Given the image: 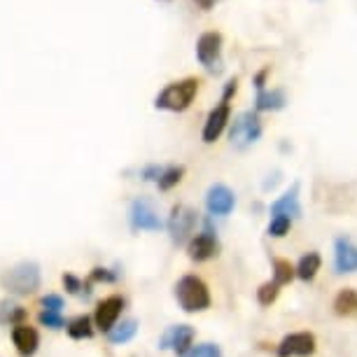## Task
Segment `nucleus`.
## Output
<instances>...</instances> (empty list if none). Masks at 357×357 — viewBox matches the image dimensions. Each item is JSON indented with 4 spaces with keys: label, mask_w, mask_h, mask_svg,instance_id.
<instances>
[{
    "label": "nucleus",
    "mask_w": 357,
    "mask_h": 357,
    "mask_svg": "<svg viewBox=\"0 0 357 357\" xmlns=\"http://www.w3.org/2000/svg\"><path fill=\"white\" fill-rule=\"evenodd\" d=\"M199 84V77H185L178 79V82L166 84L159 91V96L154 98V107L168 112H185L194 103V98H197Z\"/></svg>",
    "instance_id": "nucleus-1"
},
{
    "label": "nucleus",
    "mask_w": 357,
    "mask_h": 357,
    "mask_svg": "<svg viewBox=\"0 0 357 357\" xmlns=\"http://www.w3.org/2000/svg\"><path fill=\"white\" fill-rule=\"evenodd\" d=\"M175 299L185 313H199L211 308V289L199 275H183L175 282Z\"/></svg>",
    "instance_id": "nucleus-2"
},
{
    "label": "nucleus",
    "mask_w": 357,
    "mask_h": 357,
    "mask_svg": "<svg viewBox=\"0 0 357 357\" xmlns=\"http://www.w3.org/2000/svg\"><path fill=\"white\" fill-rule=\"evenodd\" d=\"M0 282H3V287L10 294L17 296L33 294L40 287V266L33 264V261H22V264L12 266L10 271H5Z\"/></svg>",
    "instance_id": "nucleus-3"
},
{
    "label": "nucleus",
    "mask_w": 357,
    "mask_h": 357,
    "mask_svg": "<svg viewBox=\"0 0 357 357\" xmlns=\"http://www.w3.org/2000/svg\"><path fill=\"white\" fill-rule=\"evenodd\" d=\"M199 222V213L194 208L178 204L171 208V215H168V234H171V241L175 245H185L187 241L192 238L194 229H197Z\"/></svg>",
    "instance_id": "nucleus-4"
},
{
    "label": "nucleus",
    "mask_w": 357,
    "mask_h": 357,
    "mask_svg": "<svg viewBox=\"0 0 357 357\" xmlns=\"http://www.w3.org/2000/svg\"><path fill=\"white\" fill-rule=\"evenodd\" d=\"M229 138H231V145H236L238 150H245V147L255 145L261 138V122L259 114L252 110L241 112L238 117L234 119L231 131H229Z\"/></svg>",
    "instance_id": "nucleus-5"
},
{
    "label": "nucleus",
    "mask_w": 357,
    "mask_h": 357,
    "mask_svg": "<svg viewBox=\"0 0 357 357\" xmlns=\"http://www.w3.org/2000/svg\"><path fill=\"white\" fill-rule=\"evenodd\" d=\"M218 252H220L218 234H215V229L211 227V220H206L204 231L187 241V255H190L192 261H208Z\"/></svg>",
    "instance_id": "nucleus-6"
},
{
    "label": "nucleus",
    "mask_w": 357,
    "mask_h": 357,
    "mask_svg": "<svg viewBox=\"0 0 357 357\" xmlns=\"http://www.w3.org/2000/svg\"><path fill=\"white\" fill-rule=\"evenodd\" d=\"M197 59L208 70H220L222 63V36L218 31H208L197 40Z\"/></svg>",
    "instance_id": "nucleus-7"
},
{
    "label": "nucleus",
    "mask_w": 357,
    "mask_h": 357,
    "mask_svg": "<svg viewBox=\"0 0 357 357\" xmlns=\"http://www.w3.org/2000/svg\"><path fill=\"white\" fill-rule=\"evenodd\" d=\"M315 348H318V341L311 332H294L278 343L275 353H278V357H311Z\"/></svg>",
    "instance_id": "nucleus-8"
},
{
    "label": "nucleus",
    "mask_w": 357,
    "mask_h": 357,
    "mask_svg": "<svg viewBox=\"0 0 357 357\" xmlns=\"http://www.w3.org/2000/svg\"><path fill=\"white\" fill-rule=\"evenodd\" d=\"M129 220H131V227L140 229V231H159V229L164 227V222H161L157 211H154L150 201H145V199L133 201L131 211H129Z\"/></svg>",
    "instance_id": "nucleus-9"
},
{
    "label": "nucleus",
    "mask_w": 357,
    "mask_h": 357,
    "mask_svg": "<svg viewBox=\"0 0 357 357\" xmlns=\"http://www.w3.org/2000/svg\"><path fill=\"white\" fill-rule=\"evenodd\" d=\"M229 119H231V105H229L227 100H220V105H215L206 117L204 133H201L204 143H215V140L222 136V131L227 129Z\"/></svg>",
    "instance_id": "nucleus-10"
},
{
    "label": "nucleus",
    "mask_w": 357,
    "mask_h": 357,
    "mask_svg": "<svg viewBox=\"0 0 357 357\" xmlns=\"http://www.w3.org/2000/svg\"><path fill=\"white\" fill-rule=\"evenodd\" d=\"M334 268H336V273L357 271V245L348 236H339V238L334 241Z\"/></svg>",
    "instance_id": "nucleus-11"
},
{
    "label": "nucleus",
    "mask_w": 357,
    "mask_h": 357,
    "mask_svg": "<svg viewBox=\"0 0 357 357\" xmlns=\"http://www.w3.org/2000/svg\"><path fill=\"white\" fill-rule=\"evenodd\" d=\"M192 341H194V327L192 325H175L161 336L159 348L161 350H173V353H178V355H185L187 350L192 348Z\"/></svg>",
    "instance_id": "nucleus-12"
},
{
    "label": "nucleus",
    "mask_w": 357,
    "mask_h": 357,
    "mask_svg": "<svg viewBox=\"0 0 357 357\" xmlns=\"http://www.w3.org/2000/svg\"><path fill=\"white\" fill-rule=\"evenodd\" d=\"M236 206V194L229 190L227 185H213L211 190L206 192V208L211 215H220L225 218L234 211Z\"/></svg>",
    "instance_id": "nucleus-13"
},
{
    "label": "nucleus",
    "mask_w": 357,
    "mask_h": 357,
    "mask_svg": "<svg viewBox=\"0 0 357 357\" xmlns=\"http://www.w3.org/2000/svg\"><path fill=\"white\" fill-rule=\"evenodd\" d=\"M124 308V299L117 294L107 296V299H103L100 304L96 306V313H93V320H96V327L103 329V332H107V329H112V325L117 322L119 313H122Z\"/></svg>",
    "instance_id": "nucleus-14"
},
{
    "label": "nucleus",
    "mask_w": 357,
    "mask_h": 357,
    "mask_svg": "<svg viewBox=\"0 0 357 357\" xmlns=\"http://www.w3.org/2000/svg\"><path fill=\"white\" fill-rule=\"evenodd\" d=\"M12 343H15L17 353L22 357H33L38 353V346H40V336L33 327L24 325V322H19L12 329Z\"/></svg>",
    "instance_id": "nucleus-15"
},
{
    "label": "nucleus",
    "mask_w": 357,
    "mask_h": 357,
    "mask_svg": "<svg viewBox=\"0 0 357 357\" xmlns=\"http://www.w3.org/2000/svg\"><path fill=\"white\" fill-rule=\"evenodd\" d=\"M271 215H287V218H299V215H301L299 185H292L280 199L273 201V204H271Z\"/></svg>",
    "instance_id": "nucleus-16"
},
{
    "label": "nucleus",
    "mask_w": 357,
    "mask_h": 357,
    "mask_svg": "<svg viewBox=\"0 0 357 357\" xmlns=\"http://www.w3.org/2000/svg\"><path fill=\"white\" fill-rule=\"evenodd\" d=\"M320 266H322V257H320V252H306L304 257L299 259V264L294 266V275L296 278H301L304 282H311L315 275H318L320 271Z\"/></svg>",
    "instance_id": "nucleus-17"
},
{
    "label": "nucleus",
    "mask_w": 357,
    "mask_h": 357,
    "mask_svg": "<svg viewBox=\"0 0 357 357\" xmlns=\"http://www.w3.org/2000/svg\"><path fill=\"white\" fill-rule=\"evenodd\" d=\"M334 313L341 318H350L357 313V292L353 287H343L334 299Z\"/></svg>",
    "instance_id": "nucleus-18"
},
{
    "label": "nucleus",
    "mask_w": 357,
    "mask_h": 357,
    "mask_svg": "<svg viewBox=\"0 0 357 357\" xmlns=\"http://www.w3.org/2000/svg\"><path fill=\"white\" fill-rule=\"evenodd\" d=\"M287 103V98H285V91L282 89H271V91H266V89H261L257 93V110H282Z\"/></svg>",
    "instance_id": "nucleus-19"
},
{
    "label": "nucleus",
    "mask_w": 357,
    "mask_h": 357,
    "mask_svg": "<svg viewBox=\"0 0 357 357\" xmlns=\"http://www.w3.org/2000/svg\"><path fill=\"white\" fill-rule=\"evenodd\" d=\"M138 332V322L136 320H124L122 325H117L114 322L112 329H107V339H110V343H114V346H119V343H129L133 336H136Z\"/></svg>",
    "instance_id": "nucleus-20"
},
{
    "label": "nucleus",
    "mask_w": 357,
    "mask_h": 357,
    "mask_svg": "<svg viewBox=\"0 0 357 357\" xmlns=\"http://www.w3.org/2000/svg\"><path fill=\"white\" fill-rule=\"evenodd\" d=\"M66 329H68V336L75 341L82 339H91L93 336V327H91V318L89 315H77L70 322H66Z\"/></svg>",
    "instance_id": "nucleus-21"
},
{
    "label": "nucleus",
    "mask_w": 357,
    "mask_h": 357,
    "mask_svg": "<svg viewBox=\"0 0 357 357\" xmlns=\"http://www.w3.org/2000/svg\"><path fill=\"white\" fill-rule=\"evenodd\" d=\"M26 308L10 304V301H0V325H19L26 320Z\"/></svg>",
    "instance_id": "nucleus-22"
},
{
    "label": "nucleus",
    "mask_w": 357,
    "mask_h": 357,
    "mask_svg": "<svg viewBox=\"0 0 357 357\" xmlns=\"http://www.w3.org/2000/svg\"><path fill=\"white\" fill-rule=\"evenodd\" d=\"M183 175H185V166H168V168L161 171V175L157 178V187H159L161 192L173 190L175 185H180Z\"/></svg>",
    "instance_id": "nucleus-23"
},
{
    "label": "nucleus",
    "mask_w": 357,
    "mask_h": 357,
    "mask_svg": "<svg viewBox=\"0 0 357 357\" xmlns=\"http://www.w3.org/2000/svg\"><path fill=\"white\" fill-rule=\"evenodd\" d=\"M294 280V266L287 259H273V282L278 285H289Z\"/></svg>",
    "instance_id": "nucleus-24"
},
{
    "label": "nucleus",
    "mask_w": 357,
    "mask_h": 357,
    "mask_svg": "<svg viewBox=\"0 0 357 357\" xmlns=\"http://www.w3.org/2000/svg\"><path fill=\"white\" fill-rule=\"evenodd\" d=\"M289 229H292V218H287V215H273L266 231L268 236H273V238H282V236L289 234Z\"/></svg>",
    "instance_id": "nucleus-25"
},
{
    "label": "nucleus",
    "mask_w": 357,
    "mask_h": 357,
    "mask_svg": "<svg viewBox=\"0 0 357 357\" xmlns=\"http://www.w3.org/2000/svg\"><path fill=\"white\" fill-rule=\"evenodd\" d=\"M63 287L68 289L70 294H77V296H84V299H89V294H91V282H84L77 278V275H73V273H63Z\"/></svg>",
    "instance_id": "nucleus-26"
},
{
    "label": "nucleus",
    "mask_w": 357,
    "mask_h": 357,
    "mask_svg": "<svg viewBox=\"0 0 357 357\" xmlns=\"http://www.w3.org/2000/svg\"><path fill=\"white\" fill-rule=\"evenodd\" d=\"M278 292H280V285L273 280L264 282V285H259L257 289V301L261 306H271L275 299H278Z\"/></svg>",
    "instance_id": "nucleus-27"
},
{
    "label": "nucleus",
    "mask_w": 357,
    "mask_h": 357,
    "mask_svg": "<svg viewBox=\"0 0 357 357\" xmlns=\"http://www.w3.org/2000/svg\"><path fill=\"white\" fill-rule=\"evenodd\" d=\"M40 325L43 327H50V329H63L66 327V320L61 318V311H40L38 315Z\"/></svg>",
    "instance_id": "nucleus-28"
},
{
    "label": "nucleus",
    "mask_w": 357,
    "mask_h": 357,
    "mask_svg": "<svg viewBox=\"0 0 357 357\" xmlns=\"http://www.w3.org/2000/svg\"><path fill=\"white\" fill-rule=\"evenodd\" d=\"M183 357H222V350L220 346H215V343H201V346H194L187 350Z\"/></svg>",
    "instance_id": "nucleus-29"
},
{
    "label": "nucleus",
    "mask_w": 357,
    "mask_h": 357,
    "mask_svg": "<svg viewBox=\"0 0 357 357\" xmlns=\"http://www.w3.org/2000/svg\"><path fill=\"white\" fill-rule=\"evenodd\" d=\"M119 278V273H112L110 268H93L89 275V282H114Z\"/></svg>",
    "instance_id": "nucleus-30"
},
{
    "label": "nucleus",
    "mask_w": 357,
    "mask_h": 357,
    "mask_svg": "<svg viewBox=\"0 0 357 357\" xmlns=\"http://www.w3.org/2000/svg\"><path fill=\"white\" fill-rule=\"evenodd\" d=\"M40 306L45 308V311H61L63 308V299L59 294H47L40 299Z\"/></svg>",
    "instance_id": "nucleus-31"
},
{
    "label": "nucleus",
    "mask_w": 357,
    "mask_h": 357,
    "mask_svg": "<svg viewBox=\"0 0 357 357\" xmlns=\"http://www.w3.org/2000/svg\"><path fill=\"white\" fill-rule=\"evenodd\" d=\"M161 171H164V168L161 166H157V164H152V166H145L143 171H140V178L143 180H154V183H157V178L161 175Z\"/></svg>",
    "instance_id": "nucleus-32"
},
{
    "label": "nucleus",
    "mask_w": 357,
    "mask_h": 357,
    "mask_svg": "<svg viewBox=\"0 0 357 357\" xmlns=\"http://www.w3.org/2000/svg\"><path fill=\"white\" fill-rule=\"evenodd\" d=\"M236 91H238V79H229V82L225 84V91H222V100H227V103H229V100H231L234 96H236Z\"/></svg>",
    "instance_id": "nucleus-33"
},
{
    "label": "nucleus",
    "mask_w": 357,
    "mask_h": 357,
    "mask_svg": "<svg viewBox=\"0 0 357 357\" xmlns=\"http://www.w3.org/2000/svg\"><path fill=\"white\" fill-rule=\"evenodd\" d=\"M268 73H271V68H261L257 75H255V86H257V91L261 89H266V77H268Z\"/></svg>",
    "instance_id": "nucleus-34"
},
{
    "label": "nucleus",
    "mask_w": 357,
    "mask_h": 357,
    "mask_svg": "<svg viewBox=\"0 0 357 357\" xmlns=\"http://www.w3.org/2000/svg\"><path fill=\"white\" fill-rule=\"evenodd\" d=\"M194 3H197L201 10H206V12H208V10H211L213 5H215V0H194Z\"/></svg>",
    "instance_id": "nucleus-35"
}]
</instances>
